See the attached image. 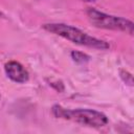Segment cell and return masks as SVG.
<instances>
[{
  "label": "cell",
  "mask_w": 134,
  "mask_h": 134,
  "mask_svg": "<svg viewBox=\"0 0 134 134\" xmlns=\"http://www.w3.org/2000/svg\"><path fill=\"white\" fill-rule=\"evenodd\" d=\"M42 27L43 29H45L50 34L60 36L81 46H86V47L99 49V50H107L110 48V45L108 42L97 39L95 37H92L72 25H68L65 23H46V24H43Z\"/></svg>",
  "instance_id": "6da1fadb"
},
{
  "label": "cell",
  "mask_w": 134,
  "mask_h": 134,
  "mask_svg": "<svg viewBox=\"0 0 134 134\" xmlns=\"http://www.w3.org/2000/svg\"><path fill=\"white\" fill-rule=\"evenodd\" d=\"M51 113L57 118L71 120L91 128H102L108 124V117L103 112L92 109H66L61 105H53Z\"/></svg>",
  "instance_id": "7a4b0ae2"
},
{
  "label": "cell",
  "mask_w": 134,
  "mask_h": 134,
  "mask_svg": "<svg viewBox=\"0 0 134 134\" xmlns=\"http://www.w3.org/2000/svg\"><path fill=\"white\" fill-rule=\"evenodd\" d=\"M86 15L90 23L96 28L125 31L129 35H133L134 23L129 19L109 15L93 7H88L86 10Z\"/></svg>",
  "instance_id": "3957f363"
},
{
  "label": "cell",
  "mask_w": 134,
  "mask_h": 134,
  "mask_svg": "<svg viewBox=\"0 0 134 134\" xmlns=\"http://www.w3.org/2000/svg\"><path fill=\"white\" fill-rule=\"evenodd\" d=\"M4 71L9 80L18 84H23L29 79L28 71L21 63L17 61H8L7 63H5Z\"/></svg>",
  "instance_id": "277c9868"
},
{
  "label": "cell",
  "mask_w": 134,
  "mask_h": 134,
  "mask_svg": "<svg viewBox=\"0 0 134 134\" xmlns=\"http://www.w3.org/2000/svg\"><path fill=\"white\" fill-rule=\"evenodd\" d=\"M70 55H71V59L73 60V62H75L77 64H85V63L89 62V60H90V57L83 51L72 50Z\"/></svg>",
  "instance_id": "5b68a950"
},
{
  "label": "cell",
  "mask_w": 134,
  "mask_h": 134,
  "mask_svg": "<svg viewBox=\"0 0 134 134\" xmlns=\"http://www.w3.org/2000/svg\"><path fill=\"white\" fill-rule=\"evenodd\" d=\"M119 76H120V79L122 80V82L125 83V84H127L128 86H133V75L129 72V71H127V70H120L119 71Z\"/></svg>",
  "instance_id": "8992f818"
},
{
  "label": "cell",
  "mask_w": 134,
  "mask_h": 134,
  "mask_svg": "<svg viewBox=\"0 0 134 134\" xmlns=\"http://www.w3.org/2000/svg\"><path fill=\"white\" fill-rule=\"evenodd\" d=\"M82 1H85V2H94L95 0H82Z\"/></svg>",
  "instance_id": "52a82bcc"
},
{
  "label": "cell",
  "mask_w": 134,
  "mask_h": 134,
  "mask_svg": "<svg viewBox=\"0 0 134 134\" xmlns=\"http://www.w3.org/2000/svg\"><path fill=\"white\" fill-rule=\"evenodd\" d=\"M0 18H4V14L1 10H0Z\"/></svg>",
  "instance_id": "ba28073f"
}]
</instances>
